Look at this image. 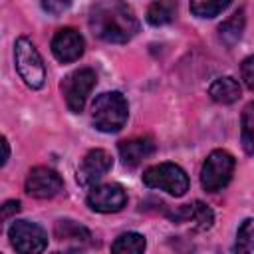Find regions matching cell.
<instances>
[{
    "instance_id": "8992f818",
    "label": "cell",
    "mask_w": 254,
    "mask_h": 254,
    "mask_svg": "<svg viewBox=\"0 0 254 254\" xmlns=\"http://www.w3.org/2000/svg\"><path fill=\"white\" fill-rule=\"evenodd\" d=\"M97 83V75L91 67H79L67 73L62 81V93L65 97V105L69 111L79 113Z\"/></svg>"
},
{
    "instance_id": "7c38bea8",
    "label": "cell",
    "mask_w": 254,
    "mask_h": 254,
    "mask_svg": "<svg viewBox=\"0 0 254 254\" xmlns=\"http://www.w3.org/2000/svg\"><path fill=\"white\" fill-rule=\"evenodd\" d=\"M169 216L173 222H177V224L187 222V224H190L192 230H198V232L210 230L214 224V212L202 200H194L190 204H181L175 210H171Z\"/></svg>"
},
{
    "instance_id": "9c48e42d",
    "label": "cell",
    "mask_w": 254,
    "mask_h": 254,
    "mask_svg": "<svg viewBox=\"0 0 254 254\" xmlns=\"http://www.w3.org/2000/svg\"><path fill=\"white\" fill-rule=\"evenodd\" d=\"M113 167V157L105 149H91L83 155L77 167V183L81 187H93Z\"/></svg>"
},
{
    "instance_id": "30bf717a",
    "label": "cell",
    "mask_w": 254,
    "mask_h": 254,
    "mask_svg": "<svg viewBox=\"0 0 254 254\" xmlns=\"http://www.w3.org/2000/svg\"><path fill=\"white\" fill-rule=\"evenodd\" d=\"M62 189V177L50 167H34L26 177V192L34 198H52Z\"/></svg>"
},
{
    "instance_id": "cb8c5ba5",
    "label": "cell",
    "mask_w": 254,
    "mask_h": 254,
    "mask_svg": "<svg viewBox=\"0 0 254 254\" xmlns=\"http://www.w3.org/2000/svg\"><path fill=\"white\" fill-rule=\"evenodd\" d=\"M20 200H6L4 206H2V220H8L12 214L20 212Z\"/></svg>"
},
{
    "instance_id": "e0dca14e",
    "label": "cell",
    "mask_w": 254,
    "mask_h": 254,
    "mask_svg": "<svg viewBox=\"0 0 254 254\" xmlns=\"http://www.w3.org/2000/svg\"><path fill=\"white\" fill-rule=\"evenodd\" d=\"M177 16V2L175 0H155L147 8V22L151 26H165L173 22Z\"/></svg>"
},
{
    "instance_id": "277c9868",
    "label": "cell",
    "mask_w": 254,
    "mask_h": 254,
    "mask_svg": "<svg viewBox=\"0 0 254 254\" xmlns=\"http://www.w3.org/2000/svg\"><path fill=\"white\" fill-rule=\"evenodd\" d=\"M143 183L149 189H159L173 196H183L189 190V175L175 163H159L145 169Z\"/></svg>"
},
{
    "instance_id": "2e32d148",
    "label": "cell",
    "mask_w": 254,
    "mask_h": 254,
    "mask_svg": "<svg viewBox=\"0 0 254 254\" xmlns=\"http://www.w3.org/2000/svg\"><path fill=\"white\" fill-rule=\"evenodd\" d=\"M244 26H246V16H244V8L236 10L230 18H226L220 26H218V38L224 46H234L240 38H242V32H244Z\"/></svg>"
},
{
    "instance_id": "8fae6325",
    "label": "cell",
    "mask_w": 254,
    "mask_h": 254,
    "mask_svg": "<svg viewBox=\"0 0 254 254\" xmlns=\"http://www.w3.org/2000/svg\"><path fill=\"white\" fill-rule=\"evenodd\" d=\"M83 52H85V40L75 28H62L52 38V54L62 64L79 60Z\"/></svg>"
},
{
    "instance_id": "d6986e66",
    "label": "cell",
    "mask_w": 254,
    "mask_h": 254,
    "mask_svg": "<svg viewBox=\"0 0 254 254\" xmlns=\"http://www.w3.org/2000/svg\"><path fill=\"white\" fill-rule=\"evenodd\" d=\"M240 143L244 153L254 155V101L242 109L240 117Z\"/></svg>"
},
{
    "instance_id": "603a6c76",
    "label": "cell",
    "mask_w": 254,
    "mask_h": 254,
    "mask_svg": "<svg viewBox=\"0 0 254 254\" xmlns=\"http://www.w3.org/2000/svg\"><path fill=\"white\" fill-rule=\"evenodd\" d=\"M69 6H71V0H42V8L52 16L64 14Z\"/></svg>"
},
{
    "instance_id": "d4e9b609",
    "label": "cell",
    "mask_w": 254,
    "mask_h": 254,
    "mask_svg": "<svg viewBox=\"0 0 254 254\" xmlns=\"http://www.w3.org/2000/svg\"><path fill=\"white\" fill-rule=\"evenodd\" d=\"M2 147H4V155H2V167L8 163V157H10V145H8V139L2 137Z\"/></svg>"
},
{
    "instance_id": "6da1fadb",
    "label": "cell",
    "mask_w": 254,
    "mask_h": 254,
    "mask_svg": "<svg viewBox=\"0 0 254 254\" xmlns=\"http://www.w3.org/2000/svg\"><path fill=\"white\" fill-rule=\"evenodd\" d=\"M91 32L111 44H125L139 32V20L133 8L123 0H99L89 10Z\"/></svg>"
},
{
    "instance_id": "5bb4252c",
    "label": "cell",
    "mask_w": 254,
    "mask_h": 254,
    "mask_svg": "<svg viewBox=\"0 0 254 254\" xmlns=\"http://www.w3.org/2000/svg\"><path fill=\"white\" fill-rule=\"evenodd\" d=\"M54 236L60 244H65L69 248H83L85 244L91 242V232L83 224H79L71 218L58 220L54 224Z\"/></svg>"
},
{
    "instance_id": "ac0fdd59",
    "label": "cell",
    "mask_w": 254,
    "mask_h": 254,
    "mask_svg": "<svg viewBox=\"0 0 254 254\" xmlns=\"http://www.w3.org/2000/svg\"><path fill=\"white\" fill-rule=\"evenodd\" d=\"M147 248V240L139 232H123L111 244V252L115 254H139Z\"/></svg>"
},
{
    "instance_id": "44dd1931",
    "label": "cell",
    "mask_w": 254,
    "mask_h": 254,
    "mask_svg": "<svg viewBox=\"0 0 254 254\" xmlns=\"http://www.w3.org/2000/svg\"><path fill=\"white\" fill-rule=\"evenodd\" d=\"M234 250H236V252L254 254V218H246V220H242V224L238 226Z\"/></svg>"
},
{
    "instance_id": "52a82bcc",
    "label": "cell",
    "mask_w": 254,
    "mask_h": 254,
    "mask_svg": "<svg viewBox=\"0 0 254 254\" xmlns=\"http://www.w3.org/2000/svg\"><path fill=\"white\" fill-rule=\"evenodd\" d=\"M10 244L24 254H36L44 252L48 246V234L46 230L30 220H14L8 228Z\"/></svg>"
},
{
    "instance_id": "3957f363",
    "label": "cell",
    "mask_w": 254,
    "mask_h": 254,
    "mask_svg": "<svg viewBox=\"0 0 254 254\" xmlns=\"http://www.w3.org/2000/svg\"><path fill=\"white\" fill-rule=\"evenodd\" d=\"M14 64L22 81L32 89H42L46 83V65L44 60L34 46V42L26 36H20L14 44Z\"/></svg>"
},
{
    "instance_id": "7a4b0ae2",
    "label": "cell",
    "mask_w": 254,
    "mask_h": 254,
    "mask_svg": "<svg viewBox=\"0 0 254 254\" xmlns=\"http://www.w3.org/2000/svg\"><path fill=\"white\" fill-rule=\"evenodd\" d=\"M129 117V105L121 91L99 93L91 105V121L95 129L103 133H117L125 127Z\"/></svg>"
},
{
    "instance_id": "5b68a950",
    "label": "cell",
    "mask_w": 254,
    "mask_h": 254,
    "mask_svg": "<svg viewBox=\"0 0 254 254\" xmlns=\"http://www.w3.org/2000/svg\"><path fill=\"white\" fill-rule=\"evenodd\" d=\"M236 161L234 157L224 149H214L202 163L200 169V185L206 192H218L222 190L234 173Z\"/></svg>"
},
{
    "instance_id": "4fadbf2b",
    "label": "cell",
    "mask_w": 254,
    "mask_h": 254,
    "mask_svg": "<svg viewBox=\"0 0 254 254\" xmlns=\"http://www.w3.org/2000/svg\"><path fill=\"white\" fill-rule=\"evenodd\" d=\"M117 151H119V157H121L125 167H137L141 161H145L149 155H153L155 143L147 135L131 137V139L119 141L117 143Z\"/></svg>"
},
{
    "instance_id": "ffe728a7",
    "label": "cell",
    "mask_w": 254,
    "mask_h": 254,
    "mask_svg": "<svg viewBox=\"0 0 254 254\" xmlns=\"http://www.w3.org/2000/svg\"><path fill=\"white\" fill-rule=\"evenodd\" d=\"M232 0H190V12L196 18H214L230 6Z\"/></svg>"
},
{
    "instance_id": "9a60e30c",
    "label": "cell",
    "mask_w": 254,
    "mask_h": 254,
    "mask_svg": "<svg viewBox=\"0 0 254 254\" xmlns=\"http://www.w3.org/2000/svg\"><path fill=\"white\" fill-rule=\"evenodd\" d=\"M240 83L232 77V75H222V77H216L210 87H208V95L212 101L220 103V105H230L234 101L240 99Z\"/></svg>"
},
{
    "instance_id": "ba28073f",
    "label": "cell",
    "mask_w": 254,
    "mask_h": 254,
    "mask_svg": "<svg viewBox=\"0 0 254 254\" xmlns=\"http://www.w3.org/2000/svg\"><path fill=\"white\" fill-rule=\"evenodd\" d=\"M127 204V192L117 183H105V185H93L87 192V206L95 212H119Z\"/></svg>"
},
{
    "instance_id": "7402d4cb",
    "label": "cell",
    "mask_w": 254,
    "mask_h": 254,
    "mask_svg": "<svg viewBox=\"0 0 254 254\" xmlns=\"http://www.w3.org/2000/svg\"><path fill=\"white\" fill-rule=\"evenodd\" d=\"M240 77L248 89L254 91V56H248L240 64Z\"/></svg>"
}]
</instances>
